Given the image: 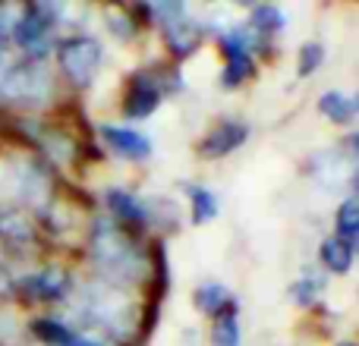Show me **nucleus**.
Instances as JSON below:
<instances>
[{
  "label": "nucleus",
  "mask_w": 359,
  "mask_h": 346,
  "mask_svg": "<svg viewBox=\"0 0 359 346\" xmlns=\"http://www.w3.org/2000/svg\"><path fill=\"white\" fill-rule=\"evenodd\" d=\"M164 38H168V48L177 57H189L198 48V41H202V32L189 19H170L168 29H164Z\"/></svg>",
  "instance_id": "obj_10"
},
{
  "label": "nucleus",
  "mask_w": 359,
  "mask_h": 346,
  "mask_svg": "<svg viewBox=\"0 0 359 346\" xmlns=\"http://www.w3.org/2000/svg\"><path fill=\"white\" fill-rule=\"evenodd\" d=\"M341 346H353V343H341Z\"/></svg>",
  "instance_id": "obj_29"
},
{
  "label": "nucleus",
  "mask_w": 359,
  "mask_h": 346,
  "mask_svg": "<svg viewBox=\"0 0 359 346\" xmlns=\"http://www.w3.org/2000/svg\"><path fill=\"white\" fill-rule=\"evenodd\" d=\"M0 236H6V240H29L32 227L16 208H4L0 205Z\"/></svg>",
  "instance_id": "obj_16"
},
{
  "label": "nucleus",
  "mask_w": 359,
  "mask_h": 346,
  "mask_svg": "<svg viewBox=\"0 0 359 346\" xmlns=\"http://www.w3.org/2000/svg\"><path fill=\"white\" fill-rule=\"evenodd\" d=\"M32 331H35V334L41 337L44 343H50V346H60L63 340H67V334H69V328H63V324H57V321H35L32 324Z\"/></svg>",
  "instance_id": "obj_23"
},
{
  "label": "nucleus",
  "mask_w": 359,
  "mask_h": 346,
  "mask_svg": "<svg viewBox=\"0 0 359 346\" xmlns=\"http://www.w3.org/2000/svg\"><path fill=\"white\" fill-rule=\"evenodd\" d=\"M318 111L328 120H334V123H350L356 113V101L344 92H325L322 98H318Z\"/></svg>",
  "instance_id": "obj_13"
},
{
  "label": "nucleus",
  "mask_w": 359,
  "mask_h": 346,
  "mask_svg": "<svg viewBox=\"0 0 359 346\" xmlns=\"http://www.w3.org/2000/svg\"><path fill=\"white\" fill-rule=\"evenodd\" d=\"M101 136H104V142L111 145L114 151H120L123 158L142 161V158L151 155V142L136 130H126V126H101Z\"/></svg>",
  "instance_id": "obj_7"
},
{
  "label": "nucleus",
  "mask_w": 359,
  "mask_h": 346,
  "mask_svg": "<svg viewBox=\"0 0 359 346\" xmlns=\"http://www.w3.org/2000/svg\"><path fill=\"white\" fill-rule=\"evenodd\" d=\"M107 205L117 211L123 221H133V223H142L145 221V208L139 198H133L130 192H120V189H111L107 192Z\"/></svg>",
  "instance_id": "obj_15"
},
{
  "label": "nucleus",
  "mask_w": 359,
  "mask_h": 346,
  "mask_svg": "<svg viewBox=\"0 0 359 346\" xmlns=\"http://www.w3.org/2000/svg\"><path fill=\"white\" fill-rule=\"evenodd\" d=\"M50 92L48 69L38 60H16L0 67V95L22 104H41Z\"/></svg>",
  "instance_id": "obj_3"
},
{
  "label": "nucleus",
  "mask_w": 359,
  "mask_h": 346,
  "mask_svg": "<svg viewBox=\"0 0 359 346\" xmlns=\"http://www.w3.org/2000/svg\"><path fill=\"white\" fill-rule=\"evenodd\" d=\"M60 346H101V343H95V340H88V337H79V334H73V331H69L67 340H63Z\"/></svg>",
  "instance_id": "obj_26"
},
{
  "label": "nucleus",
  "mask_w": 359,
  "mask_h": 346,
  "mask_svg": "<svg viewBox=\"0 0 359 346\" xmlns=\"http://www.w3.org/2000/svg\"><path fill=\"white\" fill-rule=\"evenodd\" d=\"M92 255H95L101 271L111 274V277L136 280L139 274H142V255L136 252V246H133L111 221H95Z\"/></svg>",
  "instance_id": "obj_2"
},
{
  "label": "nucleus",
  "mask_w": 359,
  "mask_h": 346,
  "mask_svg": "<svg viewBox=\"0 0 359 346\" xmlns=\"http://www.w3.org/2000/svg\"><path fill=\"white\" fill-rule=\"evenodd\" d=\"M211 343L215 346H240V324H236V305L217 315L215 328H211Z\"/></svg>",
  "instance_id": "obj_14"
},
{
  "label": "nucleus",
  "mask_w": 359,
  "mask_h": 346,
  "mask_svg": "<svg viewBox=\"0 0 359 346\" xmlns=\"http://www.w3.org/2000/svg\"><path fill=\"white\" fill-rule=\"evenodd\" d=\"M158 101H161V92H158L155 82L149 76H136L130 95H126V117H149L158 107Z\"/></svg>",
  "instance_id": "obj_9"
},
{
  "label": "nucleus",
  "mask_w": 359,
  "mask_h": 346,
  "mask_svg": "<svg viewBox=\"0 0 359 346\" xmlns=\"http://www.w3.org/2000/svg\"><path fill=\"white\" fill-rule=\"evenodd\" d=\"M249 136V130L243 123H221L215 132H208L202 142V155L205 158H221L227 151H233L236 145H243Z\"/></svg>",
  "instance_id": "obj_8"
},
{
  "label": "nucleus",
  "mask_w": 359,
  "mask_h": 346,
  "mask_svg": "<svg viewBox=\"0 0 359 346\" xmlns=\"http://www.w3.org/2000/svg\"><path fill=\"white\" fill-rule=\"evenodd\" d=\"M322 261L328 271L347 274L350 265H353V246H350L347 240H341V236H328V240L322 242Z\"/></svg>",
  "instance_id": "obj_12"
},
{
  "label": "nucleus",
  "mask_w": 359,
  "mask_h": 346,
  "mask_svg": "<svg viewBox=\"0 0 359 346\" xmlns=\"http://www.w3.org/2000/svg\"><path fill=\"white\" fill-rule=\"evenodd\" d=\"M155 10L161 13V16H183V6L180 4H158Z\"/></svg>",
  "instance_id": "obj_27"
},
{
  "label": "nucleus",
  "mask_w": 359,
  "mask_h": 346,
  "mask_svg": "<svg viewBox=\"0 0 359 346\" xmlns=\"http://www.w3.org/2000/svg\"><path fill=\"white\" fill-rule=\"evenodd\" d=\"M217 214V202L208 189H192V223H205Z\"/></svg>",
  "instance_id": "obj_19"
},
{
  "label": "nucleus",
  "mask_w": 359,
  "mask_h": 346,
  "mask_svg": "<svg viewBox=\"0 0 359 346\" xmlns=\"http://www.w3.org/2000/svg\"><path fill=\"white\" fill-rule=\"evenodd\" d=\"M60 57V67L76 85H88L98 73V63H101V44L95 38H86V35H76V38H67L57 50Z\"/></svg>",
  "instance_id": "obj_4"
},
{
  "label": "nucleus",
  "mask_w": 359,
  "mask_h": 346,
  "mask_svg": "<svg viewBox=\"0 0 359 346\" xmlns=\"http://www.w3.org/2000/svg\"><path fill=\"white\" fill-rule=\"evenodd\" d=\"M252 76V60L249 54H240V57H227V69H224V85H240L243 79Z\"/></svg>",
  "instance_id": "obj_21"
},
{
  "label": "nucleus",
  "mask_w": 359,
  "mask_h": 346,
  "mask_svg": "<svg viewBox=\"0 0 359 346\" xmlns=\"http://www.w3.org/2000/svg\"><path fill=\"white\" fill-rule=\"evenodd\" d=\"M16 192L25 198V202H32V205H44L48 202V195H50V179H48V173H44L41 167H38L35 161H22L16 167Z\"/></svg>",
  "instance_id": "obj_6"
},
{
  "label": "nucleus",
  "mask_w": 359,
  "mask_h": 346,
  "mask_svg": "<svg viewBox=\"0 0 359 346\" xmlns=\"http://www.w3.org/2000/svg\"><path fill=\"white\" fill-rule=\"evenodd\" d=\"M284 13L278 10V6H255L252 10V29L259 32H278L284 29Z\"/></svg>",
  "instance_id": "obj_20"
},
{
  "label": "nucleus",
  "mask_w": 359,
  "mask_h": 346,
  "mask_svg": "<svg viewBox=\"0 0 359 346\" xmlns=\"http://www.w3.org/2000/svg\"><path fill=\"white\" fill-rule=\"evenodd\" d=\"M48 29H50L48 10H44V6H29V10L16 19L13 35H16V41L22 44V48H29V54L32 50H35V54H44V38H48Z\"/></svg>",
  "instance_id": "obj_5"
},
{
  "label": "nucleus",
  "mask_w": 359,
  "mask_h": 346,
  "mask_svg": "<svg viewBox=\"0 0 359 346\" xmlns=\"http://www.w3.org/2000/svg\"><path fill=\"white\" fill-rule=\"evenodd\" d=\"M337 233H341V240H353L359 233V205L353 198H347V202L341 205V211H337Z\"/></svg>",
  "instance_id": "obj_18"
},
{
  "label": "nucleus",
  "mask_w": 359,
  "mask_h": 346,
  "mask_svg": "<svg viewBox=\"0 0 359 346\" xmlns=\"http://www.w3.org/2000/svg\"><path fill=\"white\" fill-rule=\"evenodd\" d=\"M76 315L82 324L101 328L114 337H126L133 328V299L114 284H92L82 290Z\"/></svg>",
  "instance_id": "obj_1"
},
{
  "label": "nucleus",
  "mask_w": 359,
  "mask_h": 346,
  "mask_svg": "<svg viewBox=\"0 0 359 346\" xmlns=\"http://www.w3.org/2000/svg\"><path fill=\"white\" fill-rule=\"evenodd\" d=\"M322 277H312V274H309V277H303V280H299V284H293V299H297V303H316V296H318V293H322Z\"/></svg>",
  "instance_id": "obj_24"
},
{
  "label": "nucleus",
  "mask_w": 359,
  "mask_h": 346,
  "mask_svg": "<svg viewBox=\"0 0 359 346\" xmlns=\"http://www.w3.org/2000/svg\"><path fill=\"white\" fill-rule=\"evenodd\" d=\"M227 303H230V296H227V290H224L221 284H202L196 290V305L202 312H217V309H224Z\"/></svg>",
  "instance_id": "obj_17"
},
{
  "label": "nucleus",
  "mask_w": 359,
  "mask_h": 346,
  "mask_svg": "<svg viewBox=\"0 0 359 346\" xmlns=\"http://www.w3.org/2000/svg\"><path fill=\"white\" fill-rule=\"evenodd\" d=\"M0 41H4V10H0Z\"/></svg>",
  "instance_id": "obj_28"
},
{
  "label": "nucleus",
  "mask_w": 359,
  "mask_h": 346,
  "mask_svg": "<svg viewBox=\"0 0 359 346\" xmlns=\"http://www.w3.org/2000/svg\"><path fill=\"white\" fill-rule=\"evenodd\" d=\"M322 57H325V50H322V44H306L303 50H299V76H309L312 69H318V63H322Z\"/></svg>",
  "instance_id": "obj_25"
},
{
  "label": "nucleus",
  "mask_w": 359,
  "mask_h": 346,
  "mask_svg": "<svg viewBox=\"0 0 359 346\" xmlns=\"http://www.w3.org/2000/svg\"><path fill=\"white\" fill-rule=\"evenodd\" d=\"M249 44H252V32L249 29H233L224 35V54L227 57H240L249 50Z\"/></svg>",
  "instance_id": "obj_22"
},
{
  "label": "nucleus",
  "mask_w": 359,
  "mask_h": 346,
  "mask_svg": "<svg viewBox=\"0 0 359 346\" xmlns=\"http://www.w3.org/2000/svg\"><path fill=\"white\" fill-rule=\"evenodd\" d=\"M67 274L63 271H41V274H29L25 277V290L32 293L35 299H57V296H63V290H67Z\"/></svg>",
  "instance_id": "obj_11"
}]
</instances>
